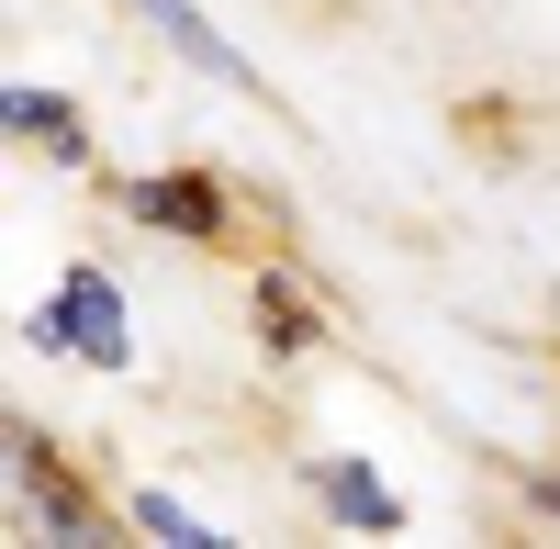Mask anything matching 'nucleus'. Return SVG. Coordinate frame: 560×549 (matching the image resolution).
<instances>
[{
	"label": "nucleus",
	"instance_id": "nucleus-7",
	"mask_svg": "<svg viewBox=\"0 0 560 549\" xmlns=\"http://www.w3.org/2000/svg\"><path fill=\"white\" fill-rule=\"evenodd\" d=\"M135 527H147V538H168V549H213V527H202L191 505H168V493H135Z\"/></svg>",
	"mask_w": 560,
	"mask_h": 549
},
{
	"label": "nucleus",
	"instance_id": "nucleus-3",
	"mask_svg": "<svg viewBox=\"0 0 560 549\" xmlns=\"http://www.w3.org/2000/svg\"><path fill=\"white\" fill-rule=\"evenodd\" d=\"M124 213H135V224H158V236H191V247H213V236H224V191H213L202 168L124 179Z\"/></svg>",
	"mask_w": 560,
	"mask_h": 549
},
{
	"label": "nucleus",
	"instance_id": "nucleus-8",
	"mask_svg": "<svg viewBox=\"0 0 560 549\" xmlns=\"http://www.w3.org/2000/svg\"><path fill=\"white\" fill-rule=\"evenodd\" d=\"M527 505H549V516H560V471H538V482H527Z\"/></svg>",
	"mask_w": 560,
	"mask_h": 549
},
{
	"label": "nucleus",
	"instance_id": "nucleus-1",
	"mask_svg": "<svg viewBox=\"0 0 560 549\" xmlns=\"http://www.w3.org/2000/svg\"><path fill=\"white\" fill-rule=\"evenodd\" d=\"M34 348H57V359H90V371H135V326H124V292H113V269H68L57 303L23 326Z\"/></svg>",
	"mask_w": 560,
	"mask_h": 549
},
{
	"label": "nucleus",
	"instance_id": "nucleus-2",
	"mask_svg": "<svg viewBox=\"0 0 560 549\" xmlns=\"http://www.w3.org/2000/svg\"><path fill=\"white\" fill-rule=\"evenodd\" d=\"M12 493H23V516L45 538H102V505H90V482L57 471V448H45L34 427H12Z\"/></svg>",
	"mask_w": 560,
	"mask_h": 549
},
{
	"label": "nucleus",
	"instance_id": "nucleus-6",
	"mask_svg": "<svg viewBox=\"0 0 560 549\" xmlns=\"http://www.w3.org/2000/svg\"><path fill=\"white\" fill-rule=\"evenodd\" d=\"M0 124H12L23 147H45L57 168H90V124H79V113L57 102V90H34V79H12V90H0Z\"/></svg>",
	"mask_w": 560,
	"mask_h": 549
},
{
	"label": "nucleus",
	"instance_id": "nucleus-4",
	"mask_svg": "<svg viewBox=\"0 0 560 549\" xmlns=\"http://www.w3.org/2000/svg\"><path fill=\"white\" fill-rule=\"evenodd\" d=\"M124 12L147 23V34H168V57H179V68H202V79H224V90H258V79H247V57L202 23V0H124Z\"/></svg>",
	"mask_w": 560,
	"mask_h": 549
},
{
	"label": "nucleus",
	"instance_id": "nucleus-5",
	"mask_svg": "<svg viewBox=\"0 0 560 549\" xmlns=\"http://www.w3.org/2000/svg\"><path fill=\"white\" fill-rule=\"evenodd\" d=\"M303 482H314V505H325V516H348V527H370V538H393V527H404V493L370 471V460H314Z\"/></svg>",
	"mask_w": 560,
	"mask_h": 549
}]
</instances>
